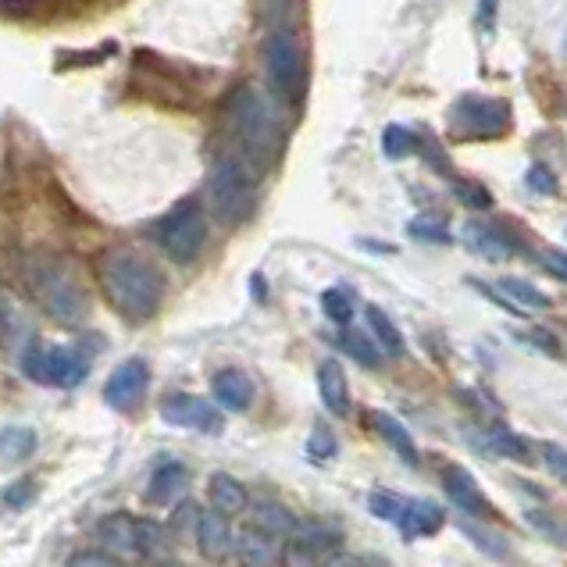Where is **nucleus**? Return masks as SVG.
<instances>
[{
    "label": "nucleus",
    "mask_w": 567,
    "mask_h": 567,
    "mask_svg": "<svg viewBox=\"0 0 567 567\" xmlns=\"http://www.w3.org/2000/svg\"><path fill=\"white\" fill-rule=\"evenodd\" d=\"M97 282L125 322L144 325L150 322L165 304V275L157 272V264L136 254L129 246H115L101 254L97 261Z\"/></svg>",
    "instance_id": "obj_1"
},
{
    "label": "nucleus",
    "mask_w": 567,
    "mask_h": 567,
    "mask_svg": "<svg viewBox=\"0 0 567 567\" xmlns=\"http://www.w3.org/2000/svg\"><path fill=\"white\" fill-rule=\"evenodd\" d=\"M225 129L229 139L235 144V154L250 171H267L282 154V144H286V133H282V122L272 112L261 93L240 83L225 101Z\"/></svg>",
    "instance_id": "obj_2"
},
{
    "label": "nucleus",
    "mask_w": 567,
    "mask_h": 567,
    "mask_svg": "<svg viewBox=\"0 0 567 567\" xmlns=\"http://www.w3.org/2000/svg\"><path fill=\"white\" fill-rule=\"evenodd\" d=\"M25 286L33 293V301L51 314L54 322H61V325L86 322L90 301H86L83 282H78L69 261L51 258V254L29 258L25 261Z\"/></svg>",
    "instance_id": "obj_3"
},
{
    "label": "nucleus",
    "mask_w": 567,
    "mask_h": 567,
    "mask_svg": "<svg viewBox=\"0 0 567 567\" xmlns=\"http://www.w3.org/2000/svg\"><path fill=\"white\" fill-rule=\"evenodd\" d=\"M208 208L218 222L243 225L258 208V186L254 171H250L240 157H218L208 176Z\"/></svg>",
    "instance_id": "obj_4"
},
{
    "label": "nucleus",
    "mask_w": 567,
    "mask_h": 567,
    "mask_svg": "<svg viewBox=\"0 0 567 567\" xmlns=\"http://www.w3.org/2000/svg\"><path fill=\"white\" fill-rule=\"evenodd\" d=\"M267 86L282 104H301L307 97V54L290 29H272L264 40Z\"/></svg>",
    "instance_id": "obj_5"
},
{
    "label": "nucleus",
    "mask_w": 567,
    "mask_h": 567,
    "mask_svg": "<svg viewBox=\"0 0 567 567\" xmlns=\"http://www.w3.org/2000/svg\"><path fill=\"white\" fill-rule=\"evenodd\" d=\"M157 243L161 250L179 264L197 261V254L208 243V218L197 200H182L176 203L161 222H157Z\"/></svg>",
    "instance_id": "obj_6"
},
{
    "label": "nucleus",
    "mask_w": 567,
    "mask_h": 567,
    "mask_svg": "<svg viewBox=\"0 0 567 567\" xmlns=\"http://www.w3.org/2000/svg\"><path fill=\"white\" fill-rule=\"evenodd\" d=\"M22 371L40 386L54 389H72L90 375V354H83L78 346H29V354L22 357Z\"/></svg>",
    "instance_id": "obj_7"
},
{
    "label": "nucleus",
    "mask_w": 567,
    "mask_h": 567,
    "mask_svg": "<svg viewBox=\"0 0 567 567\" xmlns=\"http://www.w3.org/2000/svg\"><path fill=\"white\" fill-rule=\"evenodd\" d=\"M511 129V104L503 97H475L468 93L453 104V133L471 139H496Z\"/></svg>",
    "instance_id": "obj_8"
},
{
    "label": "nucleus",
    "mask_w": 567,
    "mask_h": 567,
    "mask_svg": "<svg viewBox=\"0 0 567 567\" xmlns=\"http://www.w3.org/2000/svg\"><path fill=\"white\" fill-rule=\"evenodd\" d=\"M161 421L176 424V429H189V432H203V435H218L225 429V414L222 407L193 397V392H171L161 403Z\"/></svg>",
    "instance_id": "obj_9"
},
{
    "label": "nucleus",
    "mask_w": 567,
    "mask_h": 567,
    "mask_svg": "<svg viewBox=\"0 0 567 567\" xmlns=\"http://www.w3.org/2000/svg\"><path fill=\"white\" fill-rule=\"evenodd\" d=\"M150 386V368L144 357H129L107 375L104 382V403L112 411H133V407L144 400V392Z\"/></svg>",
    "instance_id": "obj_10"
},
{
    "label": "nucleus",
    "mask_w": 567,
    "mask_h": 567,
    "mask_svg": "<svg viewBox=\"0 0 567 567\" xmlns=\"http://www.w3.org/2000/svg\"><path fill=\"white\" fill-rule=\"evenodd\" d=\"M439 482H443L447 496L453 500V507L461 514L479 517V522H490V517H493V503L485 500L475 475H471L464 464H453V461L439 464Z\"/></svg>",
    "instance_id": "obj_11"
},
{
    "label": "nucleus",
    "mask_w": 567,
    "mask_h": 567,
    "mask_svg": "<svg viewBox=\"0 0 567 567\" xmlns=\"http://www.w3.org/2000/svg\"><path fill=\"white\" fill-rule=\"evenodd\" d=\"M461 243H464L475 258L490 261V264L511 261V258H514V250H517V243L511 240V235L503 232V229H496V225H490V222H468V225L461 229Z\"/></svg>",
    "instance_id": "obj_12"
},
{
    "label": "nucleus",
    "mask_w": 567,
    "mask_h": 567,
    "mask_svg": "<svg viewBox=\"0 0 567 567\" xmlns=\"http://www.w3.org/2000/svg\"><path fill=\"white\" fill-rule=\"evenodd\" d=\"M197 546L200 554L208 557L211 564H222L235 554V535H232V525L225 514L218 511H208L197 517Z\"/></svg>",
    "instance_id": "obj_13"
},
{
    "label": "nucleus",
    "mask_w": 567,
    "mask_h": 567,
    "mask_svg": "<svg viewBox=\"0 0 567 567\" xmlns=\"http://www.w3.org/2000/svg\"><path fill=\"white\" fill-rule=\"evenodd\" d=\"M211 392H214V403L232 414H243V411H250V403H254V382H250V375L240 368L218 371L211 378Z\"/></svg>",
    "instance_id": "obj_14"
},
{
    "label": "nucleus",
    "mask_w": 567,
    "mask_h": 567,
    "mask_svg": "<svg viewBox=\"0 0 567 567\" xmlns=\"http://www.w3.org/2000/svg\"><path fill=\"white\" fill-rule=\"evenodd\" d=\"M339 543H343V532L333 522H325V517H307V522L296 525L290 549H293V554L307 557V560H314L318 554H328V549L339 546Z\"/></svg>",
    "instance_id": "obj_15"
},
{
    "label": "nucleus",
    "mask_w": 567,
    "mask_h": 567,
    "mask_svg": "<svg viewBox=\"0 0 567 567\" xmlns=\"http://www.w3.org/2000/svg\"><path fill=\"white\" fill-rule=\"evenodd\" d=\"M318 397L328 414H336V418L350 414V382H346V368L333 357L318 365Z\"/></svg>",
    "instance_id": "obj_16"
},
{
    "label": "nucleus",
    "mask_w": 567,
    "mask_h": 567,
    "mask_svg": "<svg viewBox=\"0 0 567 567\" xmlns=\"http://www.w3.org/2000/svg\"><path fill=\"white\" fill-rule=\"evenodd\" d=\"M371 424H375V432H378V439L400 456V461L407 464V468H418L421 464V450H418V443H414V435H411V429L400 421V418H392L389 411H375L371 414Z\"/></svg>",
    "instance_id": "obj_17"
},
{
    "label": "nucleus",
    "mask_w": 567,
    "mask_h": 567,
    "mask_svg": "<svg viewBox=\"0 0 567 567\" xmlns=\"http://www.w3.org/2000/svg\"><path fill=\"white\" fill-rule=\"evenodd\" d=\"M235 554H240V560L246 567H275L282 557V539L261 532L258 525H250L235 535Z\"/></svg>",
    "instance_id": "obj_18"
},
{
    "label": "nucleus",
    "mask_w": 567,
    "mask_h": 567,
    "mask_svg": "<svg viewBox=\"0 0 567 567\" xmlns=\"http://www.w3.org/2000/svg\"><path fill=\"white\" fill-rule=\"evenodd\" d=\"M189 485V471L186 464L179 461H161L154 468V475L147 482V503L154 507H168V503H176Z\"/></svg>",
    "instance_id": "obj_19"
},
{
    "label": "nucleus",
    "mask_w": 567,
    "mask_h": 567,
    "mask_svg": "<svg viewBox=\"0 0 567 567\" xmlns=\"http://www.w3.org/2000/svg\"><path fill=\"white\" fill-rule=\"evenodd\" d=\"M97 543L112 554H136L139 549V517L133 514H107L97 525Z\"/></svg>",
    "instance_id": "obj_20"
},
{
    "label": "nucleus",
    "mask_w": 567,
    "mask_h": 567,
    "mask_svg": "<svg viewBox=\"0 0 567 567\" xmlns=\"http://www.w3.org/2000/svg\"><path fill=\"white\" fill-rule=\"evenodd\" d=\"M447 525V511L432 500H407V514L400 522L403 539H421V535H435Z\"/></svg>",
    "instance_id": "obj_21"
},
{
    "label": "nucleus",
    "mask_w": 567,
    "mask_h": 567,
    "mask_svg": "<svg viewBox=\"0 0 567 567\" xmlns=\"http://www.w3.org/2000/svg\"><path fill=\"white\" fill-rule=\"evenodd\" d=\"M86 0H0V14L8 19H54V14H72Z\"/></svg>",
    "instance_id": "obj_22"
},
{
    "label": "nucleus",
    "mask_w": 567,
    "mask_h": 567,
    "mask_svg": "<svg viewBox=\"0 0 567 567\" xmlns=\"http://www.w3.org/2000/svg\"><path fill=\"white\" fill-rule=\"evenodd\" d=\"M208 496H211V507L218 514H225V517H235V514H243L246 511V490H243V482L240 479H232L225 475V471H218V475H211L208 482Z\"/></svg>",
    "instance_id": "obj_23"
},
{
    "label": "nucleus",
    "mask_w": 567,
    "mask_h": 567,
    "mask_svg": "<svg viewBox=\"0 0 567 567\" xmlns=\"http://www.w3.org/2000/svg\"><path fill=\"white\" fill-rule=\"evenodd\" d=\"M250 525H258L261 532L275 535V539H293V532L301 522H296L290 507H282V503H275V500H264L254 507V522Z\"/></svg>",
    "instance_id": "obj_24"
},
{
    "label": "nucleus",
    "mask_w": 567,
    "mask_h": 567,
    "mask_svg": "<svg viewBox=\"0 0 567 567\" xmlns=\"http://www.w3.org/2000/svg\"><path fill=\"white\" fill-rule=\"evenodd\" d=\"M368 328H371V336H375V346L382 350L386 357H400L403 354V336H400V328L397 322L389 318V314L382 307H368Z\"/></svg>",
    "instance_id": "obj_25"
},
{
    "label": "nucleus",
    "mask_w": 567,
    "mask_h": 567,
    "mask_svg": "<svg viewBox=\"0 0 567 567\" xmlns=\"http://www.w3.org/2000/svg\"><path fill=\"white\" fill-rule=\"evenodd\" d=\"M496 290L507 296L517 311H522V307H528V311H549V307H554V301H549L543 290H535L532 282H525V279H500Z\"/></svg>",
    "instance_id": "obj_26"
},
{
    "label": "nucleus",
    "mask_w": 567,
    "mask_h": 567,
    "mask_svg": "<svg viewBox=\"0 0 567 567\" xmlns=\"http://www.w3.org/2000/svg\"><path fill=\"white\" fill-rule=\"evenodd\" d=\"M461 532L468 535L471 543H479L482 554H490L493 560H507L511 557L507 539L496 535L493 528H485V522H479V517H461Z\"/></svg>",
    "instance_id": "obj_27"
},
{
    "label": "nucleus",
    "mask_w": 567,
    "mask_h": 567,
    "mask_svg": "<svg viewBox=\"0 0 567 567\" xmlns=\"http://www.w3.org/2000/svg\"><path fill=\"white\" fill-rule=\"evenodd\" d=\"M407 235L411 240H418V243H435V246H447V243H453V232H450V225H447V218H432V214H418V218H411L407 222Z\"/></svg>",
    "instance_id": "obj_28"
},
{
    "label": "nucleus",
    "mask_w": 567,
    "mask_h": 567,
    "mask_svg": "<svg viewBox=\"0 0 567 567\" xmlns=\"http://www.w3.org/2000/svg\"><path fill=\"white\" fill-rule=\"evenodd\" d=\"M485 435H490V450H493V453L507 456V461H517V464H532V447H528L517 432H511V429H503V424H496V429H490Z\"/></svg>",
    "instance_id": "obj_29"
},
{
    "label": "nucleus",
    "mask_w": 567,
    "mask_h": 567,
    "mask_svg": "<svg viewBox=\"0 0 567 567\" xmlns=\"http://www.w3.org/2000/svg\"><path fill=\"white\" fill-rule=\"evenodd\" d=\"M421 150V139L414 129H407V125H386L382 133V154L389 161H403V157H411Z\"/></svg>",
    "instance_id": "obj_30"
},
{
    "label": "nucleus",
    "mask_w": 567,
    "mask_h": 567,
    "mask_svg": "<svg viewBox=\"0 0 567 567\" xmlns=\"http://www.w3.org/2000/svg\"><path fill=\"white\" fill-rule=\"evenodd\" d=\"M354 307H357V293L350 286H333V290H325L322 293V311H325V318H333L336 325H350L354 318Z\"/></svg>",
    "instance_id": "obj_31"
},
{
    "label": "nucleus",
    "mask_w": 567,
    "mask_h": 567,
    "mask_svg": "<svg viewBox=\"0 0 567 567\" xmlns=\"http://www.w3.org/2000/svg\"><path fill=\"white\" fill-rule=\"evenodd\" d=\"M36 450V432L33 429H0V461H25Z\"/></svg>",
    "instance_id": "obj_32"
},
{
    "label": "nucleus",
    "mask_w": 567,
    "mask_h": 567,
    "mask_svg": "<svg viewBox=\"0 0 567 567\" xmlns=\"http://www.w3.org/2000/svg\"><path fill=\"white\" fill-rule=\"evenodd\" d=\"M368 511L375 517H382V522L389 525H397L403 522V514H407V500H400L397 493H389V490H371L368 493Z\"/></svg>",
    "instance_id": "obj_33"
},
{
    "label": "nucleus",
    "mask_w": 567,
    "mask_h": 567,
    "mask_svg": "<svg viewBox=\"0 0 567 567\" xmlns=\"http://www.w3.org/2000/svg\"><path fill=\"white\" fill-rule=\"evenodd\" d=\"M339 346L357 360V365H365V368H378V365H382V350H378V346H371L360 333H350V328H343Z\"/></svg>",
    "instance_id": "obj_34"
},
{
    "label": "nucleus",
    "mask_w": 567,
    "mask_h": 567,
    "mask_svg": "<svg viewBox=\"0 0 567 567\" xmlns=\"http://www.w3.org/2000/svg\"><path fill=\"white\" fill-rule=\"evenodd\" d=\"M453 193H456V200H461L464 208H471V211H490V208H493V193H490V189H485L482 182L461 179V182H453Z\"/></svg>",
    "instance_id": "obj_35"
},
{
    "label": "nucleus",
    "mask_w": 567,
    "mask_h": 567,
    "mask_svg": "<svg viewBox=\"0 0 567 567\" xmlns=\"http://www.w3.org/2000/svg\"><path fill=\"white\" fill-rule=\"evenodd\" d=\"M339 443H336V432L328 429V424H314L311 429V439H307V453L318 456V461H328V456H336Z\"/></svg>",
    "instance_id": "obj_36"
},
{
    "label": "nucleus",
    "mask_w": 567,
    "mask_h": 567,
    "mask_svg": "<svg viewBox=\"0 0 567 567\" xmlns=\"http://www.w3.org/2000/svg\"><path fill=\"white\" fill-rule=\"evenodd\" d=\"M525 186L539 197H557L560 193V182L554 176V168H546V165H532L528 176H525Z\"/></svg>",
    "instance_id": "obj_37"
},
{
    "label": "nucleus",
    "mask_w": 567,
    "mask_h": 567,
    "mask_svg": "<svg viewBox=\"0 0 567 567\" xmlns=\"http://www.w3.org/2000/svg\"><path fill=\"white\" fill-rule=\"evenodd\" d=\"M115 51V43H104L101 46V51H65V54H61L57 57V69L61 72H65V69H78V65H83V69H90V65H101V61L107 57V54H112Z\"/></svg>",
    "instance_id": "obj_38"
},
{
    "label": "nucleus",
    "mask_w": 567,
    "mask_h": 567,
    "mask_svg": "<svg viewBox=\"0 0 567 567\" xmlns=\"http://www.w3.org/2000/svg\"><path fill=\"white\" fill-rule=\"evenodd\" d=\"M539 456H543V464L567 485V450L560 443H539Z\"/></svg>",
    "instance_id": "obj_39"
},
{
    "label": "nucleus",
    "mask_w": 567,
    "mask_h": 567,
    "mask_svg": "<svg viewBox=\"0 0 567 567\" xmlns=\"http://www.w3.org/2000/svg\"><path fill=\"white\" fill-rule=\"evenodd\" d=\"M65 567H122L115 554H107V549H83V554H75Z\"/></svg>",
    "instance_id": "obj_40"
},
{
    "label": "nucleus",
    "mask_w": 567,
    "mask_h": 567,
    "mask_svg": "<svg viewBox=\"0 0 567 567\" xmlns=\"http://www.w3.org/2000/svg\"><path fill=\"white\" fill-rule=\"evenodd\" d=\"M539 264H543V272H546V275H554V279L567 282V250H557V246L543 250Z\"/></svg>",
    "instance_id": "obj_41"
},
{
    "label": "nucleus",
    "mask_w": 567,
    "mask_h": 567,
    "mask_svg": "<svg viewBox=\"0 0 567 567\" xmlns=\"http://www.w3.org/2000/svg\"><path fill=\"white\" fill-rule=\"evenodd\" d=\"M528 525L539 532V535H546V539H554V543H560V546H567V528H560L557 522H549L546 514H528Z\"/></svg>",
    "instance_id": "obj_42"
},
{
    "label": "nucleus",
    "mask_w": 567,
    "mask_h": 567,
    "mask_svg": "<svg viewBox=\"0 0 567 567\" xmlns=\"http://www.w3.org/2000/svg\"><path fill=\"white\" fill-rule=\"evenodd\" d=\"M525 339L535 343V350H543V354H549V357H564L560 339H557L554 333H546V328H532V333H528Z\"/></svg>",
    "instance_id": "obj_43"
},
{
    "label": "nucleus",
    "mask_w": 567,
    "mask_h": 567,
    "mask_svg": "<svg viewBox=\"0 0 567 567\" xmlns=\"http://www.w3.org/2000/svg\"><path fill=\"white\" fill-rule=\"evenodd\" d=\"M322 567H368V564L360 560V557H354V554H333Z\"/></svg>",
    "instance_id": "obj_44"
},
{
    "label": "nucleus",
    "mask_w": 567,
    "mask_h": 567,
    "mask_svg": "<svg viewBox=\"0 0 567 567\" xmlns=\"http://www.w3.org/2000/svg\"><path fill=\"white\" fill-rule=\"evenodd\" d=\"M360 250H375V254H392V246L389 243H378V240H357Z\"/></svg>",
    "instance_id": "obj_45"
},
{
    "label": "nucleus",
    "mask_w": 567,
    "mask_h": 567,
    "mask_svg": "<svg viewBox=\"0 0 567 567\" xmlns=\"http://www.w3.org/2000/svg\"><path fill=\"white\" fill-rule=\"evenodd\" d=\"M493 11H496V0H482V8H479V19L485 22V14L493 19Z\"/></svg>",
    "instance_id": "obj_46"
}]
</instances>
